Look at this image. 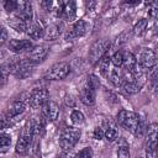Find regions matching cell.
<instances>
[{"instance_id":"cell-33","label":"cell","mask_w":158,"mask_h":158,"mask_svg":"<svg viewBox=\"0 0 158 158\" xmlns=\"http://www.w3.org/2000/svg\"><path fill=\"white\" fill-rule=\"evenodd\" d=\"M130 149L127 146H120L117 149V158H130Z\"/></svg>"},{"instance_id":"cell-7","label":"cell","mask_w":158,"mask_h":158,"mask_svg":"<svg viewBox=\"0 0 158 158\" xmlns=\"http://www.w3.org/2000/svg\"><path fill=\"white\" fill-rule=\"evenodd\" d=\"M157 60H158V54L154 49L151 48H142L137 58V63L143 70H148L153 68L157 64Z\"/></svg>"},{"instance_id":"cell-3","label":"cell","mask_w":158,"mask_h":158,"mask_svg":"<svg viewBox=\"0 0 158 158\" xmlns=\"http://www.w3.org/2000/svg\"><path fill=\"white\" fill-rule=\"evenodd\" d=\"M80 130L75 127H65L59 137V146L63 151H70L80 138Z\"/></svg>"},{"instance_id":"cell-9","label":"cell","mask_w":158,"mask_h":158,"mask_svg":"<svg viewBox=\"0 0 158 158\" xmlns=\"http://www.w3.org/2000/svg\"><path fill=\"white\" fill-rule=\"evenodd\" d=\"M49 93L46 88H35L28 96V104L33 109L42 107L47 101H48Z\"/></svg>"},{"instance_id":"cell-13","label":"cell","mask_w":158,"mask_h":158,"mask_svg":"<svg viewBox=\"0 0 158 158\" xmlns=\"http://www.w3.org/2000/svg\"><path fill=\"white\" fill-rule=\"evenodd\" d=\"M15 16L20 17L25 22L30 23L33 19L32 5L28 1H17V10L15 11Z\"/></svg>"},{"instance_id":"cell-14","label":"cell","mask_w":158,"mask_h":158,"mask_svg":"<svg viewBox=\"0 0 158 158\" xmlns=\"http://www.w3.org/2000/svg\"><path fill=\"white\" fill-rule=\"evenodd\" d=\"M48 54V48L43 44H40V46H35L28 53H27V59L33 63V64H37V63H41L46 59Z\"/></svg>"},{"instance_id":"cell-8","label":"cell","mask_w":158,"mask_h":158,"mask_svg":"<svg viewBox=\"0 0 158 158\" xmlns=\"http://www.w3.org/2000/svg\"><path fill=\"white\" fill-rule=\"evenodd\" d=\"M70 73V67L68 63L65 62H58L56 64H53L47 74H46V79L48 80H63L64 78H67Z\"/></svg>"},{"instance_id":"cell-25","label":"cell","mask_w":158,"mask_h":158,"mask_svg":"<svg viewBox=\"0 0 158 158\" xmlns=\"http://www.w3.org/2000/svg\"><path fill=\"white\" fill-rule=\"evenodd\" d=\"M111 63L116 67V68H122L123 64V52L117 51L111 56Z\"/></svg>"},{"instance_id":"cell-17","label":"cell","mask_w":158,"mask_h":158,"mask_svg":"<svg viewBox=\"0 0 158 158\" xmlns=\"http://www.w3.org/2000/svg\"><path fill=\"white\" fill-rule=\"evenodd\" d=\"M95 98H96V90L89 88L86 84L83 85V88L80 89V101L84 105H94L95 104Z\"/></svg>"},{"instance_id":"cell-31","label":"cell","mask_w":158,"mask_h":158,"mask_svg":"<svg viewBox=\"0 0 158 158\" xmlns=\"http://www.w3.org/2000/svg\"><path fill=\"white\" fill-rule=\"evenodd\" d=\"M4 7L7 12H15L17 10V1L14 0H7L4 2Z\"/></svg>"},{"instance_id":"cell-22","label":"cell","mask_w":158,"mask_h":158,"mask_svg":"<svg viewBox=\"0 0 158 158\" xmlns=\"http://www.w3.org/2000/svg\"><path fill=\"white\" fill-rule=\"evenodd\" d=\"M7 23H9V26L10 27H12L15 31H17V32H26V30H27V22H25L23 20H21L20 17H17V16H14V17H11V19H9L7 20Z\"/></svg>"},{"instance_id":"cell-36","label":"cell","mask_w":158,"mask_h":158,"mask_svg":"<svg viewBox=\"0 0 158 158\" xmlns=\"http://www.w3.org/2000/svg\"><path fill=\"white\" fill-rule=\"evenodd\" d=\"M68 152H69V151H63V153L58 154L57 158H74V156H72V154L68 153Z\"/></svg>"},{"instance_id":"cell-37","label":"cell","mask_w":158,"mask_h":158,"mask_svg":"<svg viewBox=\"0 0 158 158\" xmlns=\"http://www.w3.org/2000/svg\"><path fill=\"white\" fill-rule=\"evenodd\" d=\"M41 6L44 7L46 10H51V7H52V1H42V2H41Z\"/></svg>"},{"instance_id":"cell-19","label":"cell","mask_w":158,"mask_h":158,"mask_svg":"<svg viewBox=\"0 0 158 158\" xmlns=\"http://www.w3.org/2000/svg\"><path fill=\"white\" fill-rule=\"evenodd\" d=\"M26 33H27V36H28L30 38H32V40H38V38L43 37L44 30L41 27V25H40L38 22L31 21V22L27 25Z\"/></svg>"},{"instance_id":"cell-2","label":"cell","mask_w":158,"mask_h":158,"mask_svg":"<svg viewBox=\"0 0 158 158\" xmlns=\"http://www.w3.org/2000/svg\"><path fill=\"white\" fill-rule=\"evenodd\" d=\"M146 157L156 158L157 157V147H158V123L153 122L147 127L146 132Z\"/></svg>"},{"instance_id":"cell-6","label":"cell","mask_w":158,"mask_h":158,"mask_svg":"<svg viewBox=\"0 0 158 158\" xmlns=\"http://www.w3.org/2000/svg\"><path fill=\"white\" fill-rule=\"evenodd\" d=\"M33 137H35L33 130H32L31 122L28 121L27 125L23 127V131H22L21 136H20L19 139H17V143H16V147H15L16 153H19V154H25V153L28 151Z\"/></svg>"},{"instance_id":"cell-34","label":"cell","mask_w":158,"mask_h":158,"mask_svg":"<svg viewBox=\"0 0 158 158\" xmlns=\"http://www.w3.org/2000/svg\"><path fill=\"white\" fill-rule=\"evenodd\" d=\"M93 136H94L95 139H102V138H105V130L102 127H96L94 130Z\"/></svg>"},{"instance_id":"cell-12","label":"cell","mask_w":158,"mask_h":158,"mask_svg":"<svg viewBox=\"0 0 158 158\" xmlns=\"http://www.w3.org/2000/svg\"><path fill=\"white\" fill-rule=\"evenodd\" d=\"M58 116H59V107H58L57 102H54L52 100H48L42 106V115H41V117L44 121L53 122V121H56L58 118Z\"/></svg>"},{"instance_id":"cell-11","label":"cell","mask_w":158,"mask_h":158,"mask_svg":"<svg viewBox=\"0 0 158 158\" xmlns=\"http://www.w3.org/2000/svg\"><path fill=\"white\" fill-rule=\"evenodd\" d=\"M88 31V23L84 20H78L77 22H74L65 32V40H75L79 38L81 36H84Z\"/></svg>"},{"instance_id":"cell-29","label":"cell","mask_w":158,"mask_h":158,"mask_svg":"<svg viewBox=\"0 0 158 158\" xmlns=\"http://www.w3.org/2000/svg\"><path fill=\"white\" fill-rule=\"evenodd\" d=\"M94 152L90 147H85L83 149H80L77 154H74V158H93Z\"/></svg>"},{"instance_id":"cell-15","label":"cell","mask_w":158,"mask_h":158,"mask_svg":"<svg viewBox=\"0 0 158 158\" xmlns=\"http://www.w3.org/2000/svg\"><path fill=\"white\" fill-rule=\"evenodd\" d=\"M35 46L30 40H11L9 42V49L14 53H22L26 51H31Z\"/></svg>"},{"instance_id":"cell-35","label":"cell","mask_w":158,"mask_h":158,"mask_svg":"<svg viewBox=\"0 0 158 158\" xmlns=\"http://www.w3.org/2000/svg\"><path fill=\"white\" fill-rule=\"evenodd\" d=\"M7 40V31L5 27H1V37H0V44L2 46Z\"/></svg>"},{"instance_id":"cell-40","label":"cell","mask_w":158,"mask_h":158,"mask_svg":"<svg viewBox=\"0 0 158 158\" xmlns=\"http://www.w3.org/2000/svg\"><path fill=\"white\" fill-rule=\"evenodd\" d=\"M157 153H158V147H157Z\"/></svg>"},{"instance_id":"cell-18","label":"cell","mask_w":158,"mask_h":158,"mask_svg":"<svg viewBox=\"0 0 158 158\" xmlns=\"http://www.w3.org/2000/svg\"><path fill=\"white\" fill-rule=\"evenodd\" d=\"M25 110H26V105H25L23 101H14V102L9 106V109H7L6 114H5V116L11 120V118H14V117H16V116L23 114Z\"/></svg>"},{"instance_id":"cell-27","label":"cell","mask_w":158,"mask_h":158,"mask_svg":"<svg viewBox=\"0 0 158 158\" xmlns=\"http://www.w3.org/2000/svg\"><path fill=\"white\" fill-rule=\"evenodd\" d=\"M84 120H85V117H84L83 112H80L79 110H73L72 111V114H70V121L74 125L79 126V125H81L84 122Z\"/></svg>"},{"instance_id":"cell-39","label":"cell","mask_w":158,"mask_h":158,"mask_svg":"<svg viewBox=\"0 0 158 158\" xmlns=\"http://www.w3.org/2000/svg\"><path fill=\"white\" fill-rule=\"evenodd\" d=\"M153 33L158 35V20L154 21V26H153Z\"/></svg>"},{"instance_id":"cell-28","label":"cell","mask_w":158,"mask_h":158,"mask_svg":"<svg viewBox=\"0 0 158 158\" xmlns=\"http://www.w3.org/2000/svg\"><path fill=\"white\" fill-rule=\"evenodd\" d=\"M118 135V131L116 128L115 125H109L106 128H105V138L107 141H114Z\"/></svg>"},{"instance_id":"cell-10","label":"cell","mask_w":158,"mask_h":158,"mask_svg":"<svg viewBox=\"0 0 158 158\" xmlns=\"http://www.w3.org/2000/svg\"><path fill=\"white\" fill-rule=\"evenodd\" d=\"M57 15L65 21H73L77 15L75 2L74 1H65V2L60 1L57 9Z\"/></svg>"},{"instance_id":"cell-5","label":"cell","mask_w":158,"mask_h":158,"mask_svg":"<svg viewBox=\"0 0 158 158\" xmlns=\"http://www.w3.org/2000/svg\"><path fill=\"white\" fill-rule=\"evenodd\" d=\"M33 63H31L28 59H20L14 63H10V72L12 75H15L19 79H25L30 77L33 72Z\"/></svg>"},{"instance_id":"cell-4","label":"cell","mask_w":158,"mask_h":158,"mask_svg":"<svg viewBox=\"0 0 158 158\" xmlns=\"http://www.w3.org/2000/svg\"><path fill=\"white\" fill-rule=\"evenodd\" d=\"M110 46H111V43H110V41L106 40V38H101V40L95 41V42L91 44L90 49H89V60H90L93 64L99 63L100 59H101L104 56L107 54V52H109V49H110Z\"/></svg>"},{"instance_id":"cell-1","label":"cell","mask_w":158,"mask_h":158,"mask_svg":"<svg viewBox=\"0 0 158 158\" xmlns=\"http://www.w3.org/2000/svg\"><path fill=\"white\" fill-rule=\"evenodd\" d=\"M116 121L120 126H122L125 130H127L128 132L136 135L141 117L132 111H127V110H120L117 116H116Z\"/></svg>"},{"instance_id":"cell-38","label":"cell","mask_w":158,"mask_h":158,"mask_svg":"<svg viewBox=\"0 0 158 158\" xmlns=\"http://www.w3.org/2000/svg\"><path fill=\"white\" fill-rule=\"evenodd\" d=\"M65 102H67V105H69V106H73V105H74V101H73V98H72V96H70V98L68 96V98L65 99Z\"/></svg>"},{"instance_id":"cell-16","label":"cell","mask_w":158,"mask_h":158,"mask_svg":"<svg viewBox=\"0 0 158 158\" xmlns=\"http://www.w3.org/2000/svg\"><path fill=\"white\" fill-rule=\"evenodd\" d=\"M62 30H63V23H62V22L51 23V25H48V26L44 28L43 38L47 40V41H54V40H57V38L60 36Z\"/></svg>"},{"instance_id":"cell-32","label":"cell","mask_w":158,"mask_h":158,"mask_svg":"<svg viewBox=\"0 0 158 158\" xmlns=\"http://www.w3.org/2000/svg\"><path fill=\"white\" fill-rule=\"evenodd\" d=\"M10 64H6V63H4L2 65H1V75H2V83H1V85H4L5 83H6V80H7V77L10 75Z\"/></svg>"},{"instance_id":"cell-21","label":"cell","mask_w":158,"mask_h":158,"mask_svg":"<svg viewBox=\"0 0 158 158\" xmlns=\"http://www.w3.org/2000/svg\"><path fill=\"white\" fill-rule=\"evenodd\" d=\"M137 67V58L131 52H123V64L122 68L126 72H132Z\"/></svg>"},{"instance_id":"cell-24","label":"cell","mask_w":158,"mask_h":158,"mask_svg":"<svg viewBox=\"0 0 158 158\" xmlns=\"http://www.w3.org/2000/svg\"><path fill=\"white\" fill-rule=\"evenodd\" d=\"M11 144V136L9 133L1 132L0 135V147H1V153H5Z\"/></svg>"},{"instance_id":"cell-26","label":"cell","mask_w":158,"mask_h":158,"mask_svg":"<svg viewBox=\"0 0 158 158\" xmlns=\"http://www.w3.org/2000/svg\"><path fill=\"white\" fill-rule=\"evenodd\" d=\"M84 84H86L89 88H91V89H94V90H98V89L100 88V80H99V78H98L96 75H94V74L88 75V78H86V80H85Z\"/></svg>"},{"instance_id":"cell-23","label":"cell","mask_w":158,"mask_h":158,"mask_svg":"<svg viewBox=\"0 0 158 158\" xmlns=\"http://www.w3.org/2000/svg\"><path fill=\"white\" fill-rule=\"evenodd\" d=\"M147 26H148V21H147L146 19H139V20L136 22L135 27H133V32H135V35H137V36H142V35L146 32Z\"/></svg>"},{"instance_id":"cell-30","label":"cell","mask_w":158,"mask_h":158,"mask_svg":"<svg viewBox=\"0 0 158 158\" xmlns=\"http://www.w3.org/2000/svg\"><path fill=\"white\" fill-rule=\"evenodd\" d=\"M149 80H151V85H152V89H154V90H158V67H157V68H156V69L152 72Z\"/></svg>"},{"instance_id":"cell-20","label":"cell","mask_w":158,"mask_h":158,"mask_svg":"<svg viewBox=\"0 0 158 158\" xmlns=\"http://www.w3.org/2000/svg\"><path fill=\"white\" fill-rule=\"evenodd\" d=\"M106 77H107V80H110V83H112L115 86H120L121 88L122 78H123V70L122 69H118V68L115 67L114 69L109 70Z\"/></svg>"}]
</instances>
